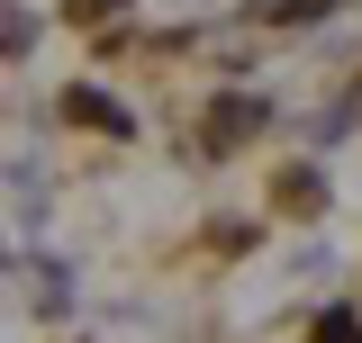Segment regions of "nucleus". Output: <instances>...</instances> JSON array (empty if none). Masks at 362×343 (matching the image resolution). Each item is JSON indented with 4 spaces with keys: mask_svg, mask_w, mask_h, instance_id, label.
Instances as JSON below:
<instances>
[{
    "mask_svg": "<svg viewBox=\"0 0 362 343\" xmlns=\"http://www.w3.org/2000/svg\"><path fill=\"white\" fill-rule=\"evenodd\" d=\"M317 343H362V325L344 316V307H335V316H317Z\"/></svg>",
    "mask_w": 362,
    "mask_h": 343,
    "instance_id": "obj_4",
    "label": "nucleus"
},
{
    "mask_svg": "<svg viewBox=\"0 0 362 343\" xmlns=\"http://www.w3.org/2000/svg\"><path fill=\"white\" fill-rule=\"evenodd\" d=\"M100 9H127V0H73V18H100Z\"/></svg>",
    "mask_w": 362,
    "mask_h": 343,
    "instance_id": "obj_5",
    "label": "nucleus"
},
{
    "mask_svg": "<svg viewBox=\"0 0 362 343\" xmlns=\"http://www.w3.org/2000/svg\"><path fill=\"white\" fill-rule=\"evenodd\" d=\"M272 190H281V208H290V217H308V208H317V172H308V163H290Z\"/></svg>",
    "mask_w": 362,
    "mask_h": 343,
    "instance_id": "obj_3",
    "label": "nucleus"
},
{
    "mask_svg": "<svg viewBox=\"0 0 362 343\" xmlns=\"http://www.w3.org/2000/svg\"><path fill=\"white\" fill-rule=\"evenodd\" d=\"M254 127H263V100H218L209 109V145H245Z\"/></svg>",
    "mask_w": 362,
    "mask_h": 343,
    "instance_id": "obj_2",
    "label": "nucleus"
},
{
    "mask_svg": "<svg viewBox=\"0 0 362 343\" xmlns=\"http://www.w3.org/2000/svg\"><path fill=\"white\" fill-rule=\"evenodd\" d=\"M64 118H73V127H90V136H127V109H118L109 90H90V82L64 90Z\"/></svg>",
    "mask_w": 362,
    "mask_h": 343,
    "instance_id": "obj_1",
    "label": "nucleus"
}]
</instances>
